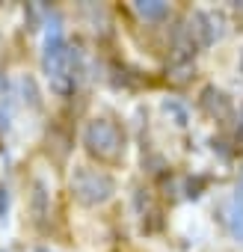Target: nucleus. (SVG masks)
Masks as SVG:
<instances>
[{"label": "nucleus", "instance_id": "obj_5", "mask_svg": "<svg viewBox=\"0 0 243 252\" xmlns=\"http://www.w3.org/2000/svg\"><path fill=\"white\" fill-rule=\"evenodd\" d=\"M225 222H228V231H231L237 240H243V187H237V196H234L231 205H228Z\"/></svg>", "mask_w": 243, "mask_h": 252}, {"label": "nucleus", "instance_id": "obj_7", "mask_svg": "<svg viewBox=\"0 0 243 252\" xmlns=\"http://www.w3.org/2000/svg\"><path fill=\"white\" fill-rule=\"evenodd\" d=\"M6 208H9V193H6V187H0V217L6 214Z\"/></svg>", "mask_w": 243, "mask_h": 252}, {"label": "nucleus", "instance_id": "obj_9", "mask_svg": "<svg viewBox=\"0 0 243 252\" xmlns=\"http://www.w3.org/2000/svg\"><path fill=\"white\" fill-rule=\"evenodd\" d=\"M240 71H243V57H240Z\"/></svg>", "mask_w": 243, "mask_h": 252}, {"label": "nucleus", "instance_id": "obj_6", "mask_svg": "<svg viewBox=\"0 0 243 252\" xmlns=\"http://www.w3.org/2000/svg\"><path fill=\"white\" fill-rule=\"evenodd\" d=\"M137 12H140V18H146V21H160V18L169 15V6L163 3V0H140V3H137Z\"/></svg>", "mask_w": 243, "mask_h": 252}, {"label": "nucleus", "instance_id": "obj_8", "mask_svg": "<svg viewBox=\"0 0 243 252\" xmlns=\"http://www.w3.org/2000/svg\"><path fill=\"white\" fill-rule=\"evenodd\" d=\"M237 134H240V140H243V107H240V122H237Z\"/></svg>", "mask_w": 243, "mask_h": 252}, {"label": "nucleus", "instance_id": "obj_4", "mask_svg": "<svg viewBox=\"0 0 243 252\" xmlns=\"http://www.w3.org/2000/svg\"><path fill=\"white\" fill-rule=\"evenodd\" d=\"M199 104H202V110H205L211 119H216V122L231 119V98H228L222 89H216V86H205L202 95H199Z\"/></svg>", "mask_w": 243, "mask_h": 252}, {"label": "nucleus", "instance_id": "obj_1", "mask_svg": "<svg viewBox=\"0 0 243 252\" xmlns=\"http://www.w3.org/2000/svg\"><path fill=\"white\" fill-rule=\"evenodd\" d=\"M42 68L51 80V89L57 95H71L80 83V74H83V60H80V51L71 48L68 42L62 39H48L45 45V54H42Z\"/></svg>", "mask_w": 243, "mask_h": 252}, {"label": "nucleus", "instance_id": "obj_3", "mask_svg": "<svg viewBox=\"0 0 243 252\" xmlns=\"http://www.w3.org/2000/svg\"><path fill=\"white\" fill-rule=\"evenodd\" d=\"M113 190H116L113 178H110L107 172H101V169L80 166V169H74V175H71V193H74V199H77L80 205H86V208L104 205V202L113 196Z\"/></svg>", "mask_w": 243, "mask_h": 252}, {"label": "nucleus", "instance_id": "obj_2", "mask_svg": "<svg viewBox=\"0 0 243 252\" xmlns=\"http://www.w3.org/2000/svg\"><path fill=\"white\" fill-rule=\"evenodd\" d=\"M83 146L101 163H116L125 155V137H122L119 125L110 122V119H92L83 128Z\"/></svg>", "mask_w": 243, "mask_h": 252}]
</instances>
